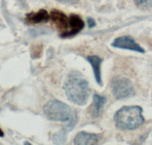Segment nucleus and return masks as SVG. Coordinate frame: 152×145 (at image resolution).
Returning <instances> with one entry per match:
<instances>
[{
  "mask_svg": "<svg viewBox=\"0 0 152 145\" xmlns=\"http://www.w3.org/2000/svg\"><path fill=\"white\" fill-rule=\"evenodd\" d=\"M50 19L55 27L61 31V34L66 33L69 29V17L58 10H54L50 14Z\"/></svg>",
  "mask_w": 152,
  "mask_h": 145,
  "instance_id": "nucleus-7",
  "label": "nucleus"
},
{
  "mask_svg": "<svg viewBox=\"0 0 152 145\" xmlns=\"http://www.w3.org/2000/svg\"><path fill=\"white\" fill-rule=\"evenodd\" d=\"M67 130H61V131L58 132V133L55 134L53 137V142L57 144H64L66 141L67 139Z\"/></svg>",
  "mask_w": 152,
  "mask_h": 145,
  "instance_id": "nucleus-12",
  "label": "nucleus"
},
{
  "mask_svg": "<svg viewBox=\"0 0 152 145\" xmlns=\"http://www.w3.org/2000/svg\"><path fill=\"white\" fill-rule=\"evenodd\" d=\"M25 144H31L30 143H28V142H25Z\"/></svg>",
  "mask_w": 152,
  "mask_h": 145,
  "instance_id": "nucleus-17",
  "label": "nucleus"
},
{
  "mask_svg": "<svg viewBox=\"0 0 152 145\" xmlns=\"http://www.w3.org/2000/svg\"><path fill=\"white\" fill-rule=\"evenodd\" d=\"M57 1L61 3L66 4V5H74V4L78 3L79 0H57Z\"/></svg>",
  "mask_w": 152,
  "mask_h": 145,
  "instance_id": "nucleus-14",
  "label": "nucleus"
},
{
  "mask_svg": "<svg viewBox=\"0 0 152 145\" xmlns=\"http://www.w3.org/2000/svg\"><path fill=\"white\" fill-rule=\"evenodd\" d=\"M87 24H88L89 28H93L95 26H96V21H95L94 19H93L92 17H89L87 19Z\"/></svg>",
  "mask_w": 152,
  "mask_h": 145,
  "instance_id": "nucleus-15",
  "label": "nucleus"
},
{
  "mask_svg": "<svg viewBox=\"0 0 152 145\" xmlns=\"http://www.w3.org/2000/svg\"><path fill=\"white\" fill-rule=\"evenodd\" d=\"M137 8L144 11L152 9V0H134Z\"/></svg>",
  "mask_w": 152,
  "mask_h": 145,
  "instance_id": "nucleus-13",
  "label": "nucleus"
},
{
  "mask_svg": "<svg viewBox=\"0 0 152 145\" xmlns=\"http://www.w3.org/2000/svg\"><path fill=\"white\" fill-rule=\"evenodd\" d=\"M111 90L116 99L121 100L131 98L135 94L132 83L126 77L117 76L113 77L110 81Z\"/></svg>",
  "mask_w": 152,
  "mask_h": 145,
  "instance_id": "nucleus-4",
  "label": "nucleus"
},
{
  "mask_svg": "<svg viewBox=\"0 0 152 145\" xmlns=\"http://www.w3.org/2000/svg\"><path fill=\"white\" fill-rule=\"evenodd\" d=\"M111 46L113 48H120V49L133 51V52L141 54L145 53L144 48H142L140 44L137 43L132 36H128V35L116 38L111 43Z\"/></svg>",
  "mask_w": 152,
  "mask_h": 145,
  "instance_id": "nucleus-5",
  "label": "nucleus"
},
{
  "mask_svg": "<svg viewBox=\"0 0 152 145\" xmlns=\"http://www.w3.org/2000/svg\"><path fill=\"white\" fill-rule=\"evenodd\" d=\"M87 60L92 66L93 74H94L95 79L99 86H102V71H101V66L103 60L96 55H90L86 58Z\"/></svg>",
  "mask_w": 152,
  "mask_h": 145,
  "instance_id": "nucleus-10",
  "label": "nucleus"
},
{
  "mask_svg": "<svg viewBox=\"0 0 152 145\" xmlns=\"http://www.w3.org/2000/svg\"><path fill=\"white\" fill-rule=\"evenodd\" d=\"M101 139V136L85 131L79 132L74 138V144L77 145L97 144Z\"/></svg>",
  "mask_w": 152,
  "mask_h": 145,
  "instance_id": "nucleus-8",
  "label": "nucleus"
},
{
  "mask_svg": "<svg viewBox=\"0 0 152 145\" xmlns=\"http://www.w3.org/2000/svg\"><path fill=\"white\" fill-rule=\"evenodd\" d=\"M43 112L49 120L68 123L69 129L75 124L77 114L68 104L58 100H51L43 106Z\"/></svg>",
  "mask_w": 152,
  "mask_h": 145,
  "instance_id": "nucleus-3",
  "label": "nucleus"
},
{
  "mask_svg": "<svg viewBox=\"0 0 152 145\" xmlns=\"http://www.w3.org/2000/svg\"><path fill=\"white\" fill-rule=\"evenodd\" d=\"M142 112L140 106H123L114 115L116 127L122 130H137L145 122Z\"/></svg>",
  "mask_w": 152,
  "mask_h": 145,
  "instance_id": "nucleus-2",
  "label": "nucleus"
},
{
  "mask_svg": "<svg viewBox=\"0 0 152 145\" xmlns=\"http://www.w3.org/2000/svg\"><path fill=\"white\" fill-rule=\"evenodd\" d=\"M4 135H5L4 134V132L1 130V128H0V137H3Z\"/></svg>",
  "mask_w": 152,
  "mask_h": 145,
  "instance_id": "nucleus-16",
  "label": "nucleus"
},
{
  "mask_svg": "<svg viewBox=\"0 0 152 145\" xmlns=\"http://www.w3.org/2000/svg\"><path fill=\"white\" fill-rule=\"evenodd\" d=\"M50 19V15L44 9H41L37 12L29 13L26 15L25 22L27 24H38V23H46Z\"/></svg>",
  "mask_w": 152,
  "mask_h": 145,
  "instance_id": "nucleus-9",
  "label": "nucleus"
},
{
  "mask_svg": "<svg viewBox=\"0 0 152 145\" xmlns=\"http://www.w3.org/2000/svg\"><path fill=\"white\" fill-rule=\"evenodd\" d=\"M84 23L79 16L72 14L69 17V29L66 33L61 34V37L66 38L72 36L81 32L84 28Z\"/></svg>",
  "mask_w": 152,
  "mask_h": 145,
  "instance_id": "nucleus-6",
  "label": "nucleus"
},
{
  "mask_svg": "<svg viewBox=\"0 0 152 145\" xmlns=\"http://www.w3.org/2000/svg\"><path fill=\"white\" fill-rule=\"evenodd\" d=\"M106 97L100 95L99 94H94L93 104L91 106V113L93 117L96 118V117H99L100 115L104 106L106 103Z\"/></svg>",
  "mask_w": 152,
  "mask_h": 145,
  "instance_id": "nucleus-11",
  "label": "nucleus"
},
{
  "mask_svg": "<svg viewBox=\"0 0 152 145\" xmlns=\"http://www.w3.org/2000/svg\"><path fill=\"white\" fill-rule=\"evenodd\" d=\"M67 98L78 106H84L90 94L89 83L78 71H72L67 75L64 84Z\"/></svg>",
  "mask_w": 152,
  "mask_h": 145,
  "instance_id": "nucleus-1",
  "label": "nucleus"
}]
</instances>
